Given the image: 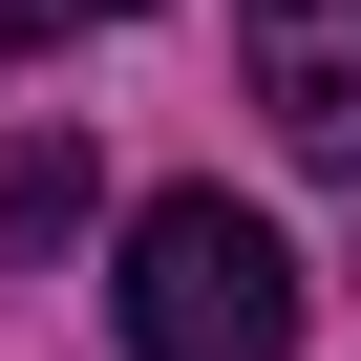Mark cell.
Returning <instances> with one entry per match:
<instances>
[{
	"label": "cell",
	"instance_id": "1",
	"mask_svg": "<svg viewBox=\"0 0 361 361\" xmlns=\"http://www.w3.org/2000/svg\"><path fill=\"white\" fill-rule=\"evenodd\" d=\"M128 361H298V234L234 192L128 213Z\"/></svg>",
	"mask_w": 361,
	"mask_h": 361
},
{
	"label": "cell",
	"instance_id": "2",
	"mask_svg": "<svg viewBox=\"0 0 361 361\" xmlns=\"http://www.w3.org/2000/svg\"><path fill=\"white\" fill-rule=\"evenodd\" d=\"M234 64L319 170H361V0H234Z\"/></svg>",
	"mask_w": 361,
	"mask_h": 361
},
{
	"label": "cell",
	"instance_id": "3",
	"mask_svg": "<svg viewBox=\"0 0 361 361\" xmlns=\"http://www.w3.org/2000/svg\"><path fill=\"white\" fill-rule=\"evenodd\" d=\"M43 234H85V128H22L0 149V255H43Z\"/></svg>",
	"mask_w": 361,
	"mask_h": 361
},
{
	"label": "cell",
	"instance_id": "4",
	"mask_svg": "<svg viewBox=\"0 0 361 361\" xmlns=\"http://www.w3.org/2000/svg\"><path fill=\"white\" fill-rule=\"evenodd\" d=\"M0 22H149V0H0Z\"/></svg>",
	"mask_w": 361,
	"mask_h": 361
}]
</instances>
